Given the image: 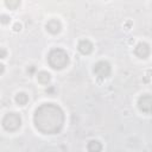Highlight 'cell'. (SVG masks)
<instances>
[{
	"label": "cell",
	"instance_id": "cell-1",
	"mask_svg": "<svg viewBox=\"0 0 152 152\" xmlns=\"http://www.w3.org/2000/svg\"><path fill=\"white\" fill-rule=\"evenodd\" d=\"M35 126L44 134L58 133L64 124L63 111L54 103H44L35 113Z\"/></svg>",
	"mask_w": 152,
	"mask_h": 152
},
{
	"label": "cell",
	"instance_id": "cell-2",
	"mask_svg": "<svg viewBox=\"0 0 152 152\" xmlns=\"http://www.w3.org/2000/svg\"><path fill=\"white\" fill-rule=\"evenodd\" d=\"M48 62H49L51 68L60 70V69H63L68 65L69 56L62 49H54L50 51L49 56H48Z\"/></svg>",
	"mask_w": 152,
	"mask_h": 152
},
{
	"label": "cell",
	"instance_id": "cell-3",
	"mask_svg": "<svg viewBox=\"0 0 152 152\" xmlns=\"http://www.w3.org/2000/svg\"><path fill=\"white\" fill-rule=\"evenodd\" d=\"M22 125V118L17 113H7L3 119V126L6 131H17Z\"/></svg>",
	"mask_w": 152,
	"mask_h": 152
},
{
	"label": "cell",
	"instance_id": "cell-4",
	"mask_svg": "<svg viewBox=\"0 0 152 152\" xmlns=\"http://www.w3.org/2000/svg\"><path fill=\"white\" fill-rule=\"evenodd\" d=\"M94 74L99 79H106L111 75V65L106 61H100L94 65Z\"/></svg>",
	"mask_w": 152,
	"mask_h": 152
},
{
	"label": "cell",
	"instance_id": "cell-5",
	"mask_svg": "<svg viewBox=\"0 0 152 152\" xmlns=\"http://www.w3.org/2000/svg\"><path fill=\"white\" fill-rule=\"evenodd\" d=\"M138 107L144 113H152V95H141L138 100Z\"/></svg>",
	"mask_w": 152,
	"mask_h": 152
},
{
	"label": "cell",
	"instance_id": "cell-6",
	"mask_svg": "<svg viewBox=\"0 0 152 152\" xmlns=\"http://www.w3.org/2000/svg\"><path fill=\"white\" fill-rule=\"evenodd\" d=\"M134 54L139 57V58H146V57L150 55V46L147 43L140 42L137 44L136 49H134Z\"/></svg>",
	"mask_w": 152,
	"mask_h": 152
},
{
	"label": "cell",
	"instance_id": "cell-7",
	"mask_svg": "<svg viewBox=\"0 0 152 152\" xmlns=\"http://www.w3.org/2000/svg\"><path fill=\"white\" fill-rule=\"evenodd\" d=\"M77 49H79V51H80L82 55H89V54L93 51V44H92V42L88 41V39H82V41L79 42Z\"/></svg>",
	"mask_w": 152,
	"mask_h": 152
},
{
	"label": "cell",
	"instance_id": "cell-8",
	"mask_svg": "<svg viewBox=\"0 0 152 152\" xmlns=\"http://www.w3.org/2000/svg\"><path fill=\"white\" fill-rule=\"evenodd\" d=\"M61 29H62V25L57 19H51V20L46 23V30L52 35H57L61 31Z\"/></svg>",
	"mask_w": 152,
	"mask_h": 152
},
{
	"label": "cell",
	"instance_id": "cell-9",
	"mask_svg": "<svg viewBox=\"0 0 152 152\" xmlns=\"http://www.w3.org/2000/svg\"><path fill=\"white\" fill-rule=\"evenodd\" d=\"M87 150H88V152H101L102 145L98 140H90L87 145Z\"/></svg>",
	"mask_w": 152,
	"mask_h": 152
},
{
	"label": "cell",
	"instance_id": "cell-10",
	"mask_svg": "<svg viewBox=\"0 0 152 152\" xmlns=\"http://www.w3.org/2000/svg\"><path fill=\"white\" fill-rule=\"evenodd\" d=\"M37 79L42 84H48L51 80V76L48 71H39L37 74Z\"/></svg>",
	"mask_w": 152,
	"mask_h": 152
},
{
	"label": "cell",
	"instance_id": "cell-11",
	"mask_svg": "<svg viewBox=\"0 0 152 152\" xmlns=\"http://www.w3.org/2000/svg\"><path fill=\"white\" fill-rule=\"evenodd\" d=\"M16 102L19 105V106H25V105L29 102V96L25 93H18L16 95Z\"/></svg>",
	"mask_w": 152,
	"mask_h": 152
},
{
	"label": "cell",
	"instance_id": "cell-12",
	"mask_svg": "<svg viewBox=\"0 0 152 152\" xmlns=\"http://www.w3.org/2000/svg\"><path fill=\"white\" fill-rule=\"evenodd\" d=\"M5 4H6V6H8L10 8L16 10L19 5H20V1H17V0H16V1H6Z\"/></svg>",
	"mask_w": 152,
	"mask_h": 152
},
{
	"label": "cell",
	"instance_id": "cell-13",
	"mask_svg": "<svg viewBox=\"0 0 152 152\" xmlns=\"http://www.w3.org/2000/svg\"><path fill=\"white\" fill-rule=\"evenodd\" d=\"M22 30V24L20 23H16L14 25H13V31L14 32H19Z\"/></svg>",
	"mask_w": 152,
	"mask_h": 152
},
{
	"label": "cell",
	"instance_id": "cell-14",
	"mask_svg": "<svg viewBox=\"0 0 152 152\" xmlns=\"http://www.w3.org/2000/svg\"><path fill=\"white\" fill-rule=\"evenodd\" d=\"M10 20H11V18H10V17H7L5 14L1 16V23L3 24H7V23H10Z\"/></svg>",
	"mask_w": 152,
	"mask_h": 152
},
{
	"label": "cell",
	"instance_id": "cell-15",
	"mask_svg": "<svg viewBox=\"0 0 152 152\" xmlns=\"http://www.w3.org/2000/svg\"><path fill=\"white\" fill-rule=\"evenodd\" d=\"M131 25H132V22H127L126 24H125V29H126V30H130V27H131Z\"/></svg>",
	"mask_w": 152,
	"mask_h": 152
},
{
	"label": "cell",
	"instance_id": "cell-16",
	"mask_svg": "<svg viewBox=\"0 0 152 152\" xmlns=\"http://www.w3.org/2000/svg\"><path fill=\"white\" fill-rule=\"evenodd\" d=\"M5 57H6V50L3 48L1 49V58H5Z\"/></svg>",
	"mask_w": 152,
	"mask_h": 152
},
{
	"label": "cell",
	"instance_id": "cell-17",
	"mask_svg": "<svg viewBox=\"0 0 152 152\" xmlns=\"http://www.w3.org/2000/svg\"><path fill=\"white\" fill-rule=\"evenodd\" d=\"M35 70H36V68H35V66H33V65H31V68H30V69H27V71H29V73H30V74H32V73H33Z\"/></svg>",
	"mask_w": 152,
	"mask_h": 152
}]
</instances>
